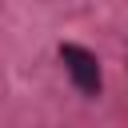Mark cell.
<instances>
[{"label": "cell", "instance_id": "1", "mask_svg": "<svg viewBox=\"0 0 128 128\" xmlns=\"http://www.w3.org/2000/svg\"><path fill=\"white\" fill-rule=\"evenodd\" d=\"M60 64H64V72L72 76V84H76L84 96H100V88H104V80H100V60H96L88 48H80V44H60Z\"/></svg>", "mask_w": 128, "mask_h": 128}]
</instances>
